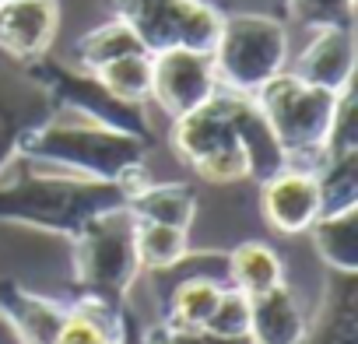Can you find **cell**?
<instances>
[{"label":"cell","mask_w":358,"mask_h":344,"mask_svg":"<svg viewBox=\"0 0 358 344\" xmlns=\"http://www.w3.org/2000/svg\"><path fill=\"white\" fill-rule=\"evenodd\" d=\"M127 208L120 183L74 176L67 169L11 155L0 165V222L50 236L74 239L88 222L106 211Z\"/></svg>","instance_id":"obj_1"},{"label":"cell","mask_w":358,"mask_h":344,"mask_svg":"<svg viewBox=\"0 0 358 344\" xmlns=\"http://www.w3.org/2000/svg\"><path fill=\"white\" fill-rule=\"evenodd\" d=\"M144 151L148 141L67 109H50V116L25 130L18 141V155L67 169L74 176L120 183L127 201L151 183Z\"/></svg>","instance_id":"obj_2"},{"label":"cell","mask_w":358,"mask_h":344,"mask_svg":"<svg viewBox=\"0 0 358 344\" xmlns=\"http://www.w3.org/2000/svg\"><path fill=\"white\" fill-rule=\"evenodd\" d=\"M253 102L264 113L274 141L281 144L285 162L292 169L316 172L327 158V141L337 120L341 95L313 88L299 81L292 71H281L253 92Z\"/></svg>","instance_id":"obj_3"},{"label":"cell","mask_w":358,"mask_h":344,"mask_svg":"<svg viewBox=\"0 0 358 344\" xmlns=\"http://www.w3.org/2000/svg\"><path fill=\"white\" fill-rule=\"evenodd\" d=\"M211 60L222 92L253 95L274 74L288 71V32L271 15H225Z\"/></svg>","instance_id":"obj_4"},{"label":"cell","mask_w":358,"mask_h":344,"mask_svg":"<svg viewBox=\"0 0 358 344\" xmlns=\"http://www.w3.org/2000/svg\"><path fill=\"white\" fill-rule=\"evenodd\" d=\"M134 215L127 208L106 211L88 222L74 243V281L85 295L123 302L127 292L141 278L137 250H134Z\"/></svg>","instance_id":"obj_5"},{"label":"cell","mask_w":358,"mask_h":344,"mask_svg":"<svg viewBox=\"0 0 358 344\" xmlns=\"http://www.w3.org/2000/svg\"><path fill=\"white\" fill-rule=\"evenodd\" d=\"M116 18L130 25L148 53L162 50H194L211 53L225 15L208 0H113Z\"/></svg>","instance_id":"obj_6"},{"label":"cell","mask_w":358,"mask_h":344,"mask_svg":"<svg viewBox=\"0 0 358 344\" xmlns=\"http://www.w3.org/2000/svg\"><path fill=\"white\" fill-rule=\"evenodd\" d=\"M222 92L211 53L194 50H162L151 53V102L172 120L187 116L201 106H208Z\"/></svg>","instance_id":"obj_7"},{"label":"cell","mask_w":358,"mask_h":344,"mask_svg":"<svg viewBox=\"0 0 358 344\" xmlns=\"http://www.w3.org/2000/svg\"><path fill=\"white\" fill-rule=\"evenodd\" d=\"M260 211L267 225L281 236H302L320 218V187L316 172L285 165L260 183Z\"/></svg>","instance_id":"obj_8"},{"label":"cell","mask_w":358,"mask_h":344,"mask_svg":"<svg viewBox=\"0 0 358 344\" xmlns=\"http://www.w3.org/2000/svg\"><path fill=\"white\" fill-rule=\"evenodd\" d=\"M57 0H4L0 4V53H8L11 60H43L57 39Z\"/></svg>","instance_id":"obj_9"},{"label":"cell","mask_w":358,"mask_h":344,"mask_svg":"<svg viewBox=\"0 0 358 344\" xmlns=\"http://www.w3.org/2000/svg\"><path fill=\"white\" fill-rule=\"evenodd\" d=\"M292 74L313 88L344 95L351 92L355 81V32L351 25H337V29H316L309 46L295 57Z\"/></svg>","instance_id":"obj_10"},{"label":"cell","mask_w":358,"mask_h":344,"mask_svg":"<svg viewBox=\"0 0 358 344\" xmlns=\"http://www.w3.org/2000/svg\"><path fill=\"white\" fill-rule=\"evenodd\" d=\"M169 141H172V151L183 158L194 172L201 165H208L211 158H218V155H225L232 148H243L236 130H232V120H229V113L222 106V95H215L208 106H201V109H194L187 116L172 120Z\"/></svg>","instance_id":"obj_11"},{"label":"cell","mask_w":358,"mask_h":344,"mask_svg":"<svg viewBox=\"0 0 358 344\" xmlns=\"http://www.w3.org/2000/svg\"><path fill=\"white\" fill-rule=\"evenodd\" d=\"M0 316L8 320L18 344H57L67 306L50 295L29 292L18 281H0Z\"/></svg>","instance_id":"obj_12"},{"label":"cell","mask_w":358,"mask_h":344,"mask_svg":"<svg viewBox=\"0 0 358 344\" xmlns=\"http://www.w3.org/2000/svg\"><path fill=\"white\" fill-rule=\"evenodd\" d=\"M222 95V106L232 120V130L250 158V180L264 183L267 176H274V172H281L288 162H285V151L281 144L274 141L264 113L257 109L253 95H236V92H218Z\"/></svg>","instance_id":"obj_13"},{"label":"cell","mask_w":358,"mask_h":344,"mask_svg":"<svg viewBox=\"0 0 358 344\" xmlns=\"http://www.w3.org/2000/svg\"><path fill=\"white\" fill-rule=\"evenodd\" d=\"M250 337L257 344H306L309 313L285 281L250 299Z\"/></svg>","instance_id":"obj_14"},{"label":"cell","mask_w":358,"mask_h":344,"mask_svg":"<svg viewBox=\"0 0 358 344\" xmlns=\"http://www.w3.org/2000/svg\"><path fill=\"white\" fill-rule=\"evenodd\" d=\"M57 344H127L123 302L81 292L67 306V316H64V327L57 334Z\"/></svg>","instance_id":"obj_15"},{"label":"cell","mask_w":358,"mask_h":344,"mask_svg":"<svg viewBox=\"0 0 358 344\" xmlns=\"http://www.w3.org/2000/svg\"><path fill=\"white\" fill-rule=\"evenodd\" d=\"M306 344H358L355 274H330L323 309H320L316 320H309Z\"/></svg>","instance_id":"obj_16"},{"label":"cell","mask_w":358,"mask_h":344,"mask_svg":"<svg viewBox=\"0 0 358 344\" xmlns=\"http://www.w3.org/2000/svg\"><path fill=\"white\" fill-rule=\"evenodd\" d=\"M225 274L236 292L253 299L285 281V260L274 246H267L260 239H246L232 253H225Z\"/></svg>","instance_id":"obj_17"},{"label":"cell","mask_w":358,"mask_h":344,"mask_svg":"<svg viewBox=\"0 0 358 344\" xmlns=\"http://www.w3.org/2000/svg\"><path fill=\"white\" fill-rule=\"evenodd\" d=\"M46 116H50V99L36 81H22V88L0 81V165L18 151L22 134Z\"/></svg>","instance_id":"obj_18"},{"label":"cell","mask_w":358,"mask_h":344,"mask_svg":"<svg viewBox=\"0 0 358 344\" xmlns=\"http://www.w3.org/2000/svg\"><path fill=\"white\" fill-rule=\"evenodd\" d=\"M127 211L137 222H155V225H172V229H187L197 218V194L187 183H148L127 201Z\"/></svg>","instance_id":"obj_19"},{"label":"cell","mask_w":358,"mask_h":344,"mask_svg":"<svg viewBox=\"0 0 358 344\" xmlns=\"http://www.w3.org/2000/svg\"><path fill=\"white\" fill-rule=\"evenodd\" d=\"M309 239L330 274H358V208L320 215L309 229Z\"/></svg>","instance_id":"obj_20"},{"label":"cell","mask_w":358,"mask_h":344,"mask_svg":"<svg viewBox=\"0 0 358 344\" xmlns=\"http://www.w3.org/2000/svg\"><path fill=\"white\" fill-rule=\"evenodd\" d=\"M130 53H148L141 46V39L130 32L127 22L113 18V22H102L95 25L92 32H85L78 43H74V60H78V71H88L95 74L99 67L120 60V57H130Z\"/></svg>","instance_id":"obj_21"},{"label":"cell","mask_w":358,"mask_h":344,"mask_svg":"<svg viewBox=\"0 0 358 344\" xmlns=\"http://www.w3.org/2000/svg\"><path fill=\"white\" fill-rule=\"evenodd\" d=\"M320 215L358 208V151H327L316 169Z\"/></svg>","instance_id":"obj_22"},{"label":"cell","mask_w":358,"mask_h":344,"mask_svg":"<svg viewBox=\"0 0 358 344\" xmlns=\"http://www.w3.org/2000/svg\"><path fill=\"white\" fill-rule=\"evenodd\" d=\"M134 250H137L141 274H158V271L176 267L190 253V232L187 229H172V225H155V222H137Z\"/></svg>","instance_id":"obj_23"},{"label":"cell","mask_w":358,"mask_h":344,"mask_svg":"<svg viewBox=\"0 0 358 344\" xmlns=\"http://www.w3.org/2000/svg\"><path fill=\"white\" fill-rule=\"evenodd\" d=\"M95 81L120 102L144 106L151 102V53H130L95 71Z\"/></svg>","instance_id":"obj_24"},{"label":"cell","mask_w":358,"mask_h":344,"mask_svg":"<svg viewBox=\"0 0 358 344\" xmlns=\"http://www.w3.org/2000/svg\"><path fill=\"white\" fill-rule=\"evenodd\" d=\"M358 0H288V11L299 25L306 29H337V25H351Z\"/></svg>","instance_id":"obj_25"},{"label":"cell","mask_w":358,"mask_h":344,"mask_svg":"<svg viewBox=\"0 0 358 344\" xmlns=\"http://www.w3.org/2000/svg\"><path fill=\"white\" fill-rule=\"evenodd\" d=\"M204 334H218V337H236V334H250V295L236 292L232 285L222 292Z\"/></svg>","instance_id":"obj_26"},{"label":"cell","mask_w":358,"mask_h":344,"mask_svg":"<svg viewBox=\"0 0 358 344\" xmlns=\"http://www.w3.org/2000/svg\"><path fill=\"white\" fill-rule=\"evenodd\" d=\"M141 344H172V337H169V327H165V323H155V327H148V330H144V337H141Z\"/></svg>","instance_id":"obj_27"},{"label":"cell","mask_w":358,"mask_h":344,"mask_svg":"<svg viewBox=\"0 0 358 344\" xmlns=\"http://www.w3.org/2000/svg\"><path fill=\"white\" fill-rule=\"evenodd\" d=\"M169 337H172V344H208L201 330H172L169 327Z\"/></svg>","instance_id":"obj_28"},{"label":"cell","mask_w":358,"mask_h":344,"mask_svg":"<svg viewBox=\"0 0 358 344\" xmlns=\"http://www.w3.org/2000/svg\"><path fill=\"white\" fill-rule=\"evenodd\" d=\"M204 334V330H201ZM204 341L208 344H257L250 334H236V337H218V334H204Z\"/></svg>","instance_id":"obj_29"},{"label":"cell","mask_w":358,"mask_h":344,"mask_svg":"<svg viewBox=\"0 0 358 344\" xmlns=\"http://www.w3.org/2000/svg\"><path fill=\"white\" fill-rule=\"evenodd\" d=\"M0 344H18L15 341V334H11V327H8V320L0 316Z\"/></svg>","instance_id":"obj_30"},{"label":"cell","mask_w":358,"mask_h":344,"mask_svg":"<svg viewBox=\"0 0 358 344\" xmlns=\"http://www.w3.org/2000/svg\"><path fill=\"white\" fill-rule=\"evenodd\" d=\"M0 4H4V0H0Z\"/></svg>","instance_id":"obj_31"}]
</instances>
